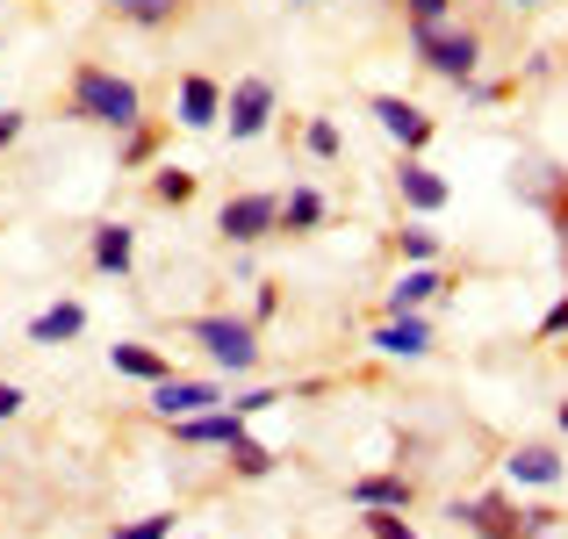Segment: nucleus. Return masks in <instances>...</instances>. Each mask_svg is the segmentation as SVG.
Instances as JSON below:
<instances>
[{
  "instance_id": "35",
  "label": "nucleus",
  "mask_w": 568,
  "mask_h": 539,
  "mask_svg": "<svg viewBox=\"0 0 568 539\" xmlns=\"http://www.w3.org/2000/svg\"><path fill=\"white\" fill-rule=\"evenodd\" d=\"M288 8H310V0H288Z\"/></svg>"
},
{
  "instance_id": "7",
  "label": "nucleus",
  "mask_w": 568,
  "mask_h": 539,
  "mask_svg": "<svg viewBox=\"0 0 568 539\" xmlns=\"http://www.w3.org/2000/svg\"><path fill=\"white\" fill-rule=\"evenodd\" d=\"M446 518H454V526H468L475 539H518V532H526V511H518L504 489H489V497H460Z\"/></svg>"
},
{
  "instance_id": "16",
  "label": "nucleus",
  "mask_w": 568,
  "mask_h": 539,
  "mask_svg": "<svg viewBox=\"0 0 568 539\" xmlns=\"http://www.w3.org/2000/svg\"><path fill=\"white\" fill-rule=\"evenodd\" d=\"M324 216H332V202H324L317 187H288L281 194V223L274 231L281 237H310V231H324Z\"/></svg>"
},
{
  "instance_id": "4",
  "label": "nucleus",
  "mask_w": 568,
  "mask_h": 539,
  "mask_svg": "<svg viewBox=\"0 0 568 539\" xmlns=\"http://www.w3.org/2000/svg\"><path fill=\"white\" fill-rule=\"evenodd\" d=\"M274 115H281V94H274V80H266V72H245L237 87H223V130H231V144L266 138V130H274Z\"/></svg>"
},
{
  "instance_id": "25",
  "label": "nucleus",
  "mask_w": 568,
  "mask_h": 539,
  "mask_svg": "<svg viewBox=\"0 0 568 539\" xmlns=\"http://www.w3.org/2000/svg\"><path fill=\"white\" fill-rule=\"evenodd\" d=\"M159 144H166V138H159V130H152V123H138V130H123V166H152V159H159Z\"/></svg>"
},
{
  "instance_id": "6",
  "label": "nucleus",
  "mask_w": 568,
  "mask_h": 539,
  "mask_svg": "<svg viewBox=\"0 0 568 539\" xmlns=\"http://www.w3.org/2000/svg\"><path fill=\"white\" fill-rule=\"evenodd\" d=\"M223 396H231L223 382H202V374H166V382H152V417L181 425V417H194V410H216Z\"/></svg>"
},
{
  "instance_id": "17",
  "label": "nucleus",
  "mask_w": 568,
  "mask_h": 539,
  "mask_svg": "<svg viewBox=\"0 0 568 539\" xmlns=\"http://www.w3.org/2000/svg\"><path fill=\"white\" fill-rule=\"evenodd\" d=\"M87 332V303H51L29 317V346H72Z\"/></svg>"
},
{
  "instance_id": "27",
  "label": "nucleus",
  "mask_w": 568,
  "mask_h": 539,
  "mask_svg": "<svg viewBox=\"0 0 568 539\" xmlns=\"http://www.w3.org/2000/svg\"><path fill=\"white\" fill-rule=\"evenodd\" d=\"M173 532V511H152V518H130V526H115V539H166Z\"/></svg>"
},
{
  "instance_id": "19",
  "label": "nucleus",
  "mask_w": 568,
  "mask_h": 539,
  "mask_svg": "<svg viewBox=\"0 0 568 539\" xmlns=\"http://www.w3.org/2000/svg\"><path fill=\"white\" fill-rule=\"evenodd\" d=\"M439 288H446L439 266H410V274H396V288H388V317H417Z\"/></svg>"
},
{
  "instance_id": "34",
  "label": "nucleus",
  "mask_w": 568,
  "mask_h": 539,
  "mask_svg": "<svg viewBox=\"0 0 568 539\" xmlns=\"http://www.w3.org/2000/svg\"><path fill=\"white\" fill-rule=\"evenodd\" d=\"M504 8H540V0H504Z\"/></svg>"
},
{
  "instance_id": "26",
  "label": "nucleus",
  "mask_w": 568,
  "mask_h": 539,
  "mask_svg": "<svg viewBox=\"0 0 568 539\" xmlns=\"http://www.w3.org/2000/svg\"><path fill=\"white\" fill-rule=\"evenodd\" d=\"M403 22L410 29H439V22H454V0H403Z\"/></svg>"
},
{
  "instance_id": "10",
  "label": "nucleus",
  "mask_w": 568,
  "mask_h": 539,
  "mask_svg": "<svg viewBox=\"0 0 568 539\" xmlns=\"http://www.w3.org/2000/svg\"><path fill=\"white\" fill-rule=\"evenodd\" d=\"M396 194H403V209H417V216H439V209L454 202V187H446V180L432 173L417 152H403V159H396Z\"/></svg>"
},
{
  "instance_id": "13",
  "label": "nucleus",
  "mask_w": 568,
  "mask_h": 539,
  "mask_svg": "<svg viewBox=\"0 0 568 539\" xmlns=\"http://www.w3.org/2000/svg\"><path fill=\"white\" fill-rule=\"evenodd\" d=\"M346 497H353V511H410L417 482H410V475H361Z\"/></svg>"
},
{
  "instance_id": "32",
  "label": "nucleus",
  "mask_w": 568,
  "mask_h": 539,
  "mask_svg": "<svg viewBox=\"0 0 568 539\" xmlns=\"http://www.w3.org/2000/svg\"><path fill=\"white\" fill-rule=\"evenodd\" d=\"M547 216H555V231H561V245H568V194H555V202H547Z\"/></svg>"
},
{
  "instance_id": "3",
  "label": "nucleus",
  "mask_w": 568,
  "mask_h": 539,
  "mask_svg": "<svg viewBox=\"0 0 568 539\" xmlns=\"http://www.w3.org/2000/svg\"><path fill=\"white\" fill-rule=\"evenodd\" d=\"M410 51L417 65L432 72V80H475V65H483V37H475L468 22H439V29H410Z\"/></svg>"
},
{
  "instance_id": "12",
  "label": "nucleus",
  "mask_w": 568,
  "mask_h": 539,
  "mask_svg": "<svg viewBox=\"0 0 568 539\" xmlns=\"http://www.w3.org/2000/svg\"><path fill=\"white\" fill-rule=\"evenodd\" d=\"M87 260H94V274H115V281H123L130 266H138V231H130V223H94Z\"/></svg>"
},
{
  "instance_id": "5",
  "label": "nucleus",
  "mask_w": 568,
  "mask_h": 539,
  "mask_svg": "<svg viewBox=\"0 0 568 539\" xmlns=\"http://www.w3.org/2000/svg\"><path fill=\"white\" fill-rule=\"evenodd\" d=\"M274 223H281V194H266V187H252V194H231V202L216 209V231H223V245H260V237H274Z\"/></svg>"
},
{
  "instance_id": "15",
  "label": "nucleus",
  "mask_w": 568,
  "mask_h": 539,
  "mask_svg": "<svg viewBox=\"0 0 568 539\" xmlns=\"http://www.w3.org/2000/svg\"><path fill=\"white\" fill-rule=\"evenodd\" d=\"M504 475H511V482H526V489H555L561 482V454H555V446H511V460H504Z\"/></svg>"
},
{
  "instance_id": "21",
  "label": "nucleus",
  "mask_w": 568,
  "mask_h": 539,
  "mask_svg": "<svg viewBox=\"0 0 568 539\" xmlns=\"http://www.w3.org/2000/svg\"><path fill=\"white\" fill-rule=\"evenodd\" d=\"M231 475H237V482H266V475H274V454H266V446L245 431V439L231 446Z\"/></svg>"
},
{
  "instance_id": "8",
  "label": "nucleus",
  "mask_w": 568,
  "mask_h": 539,
  "mask_svg": "<svg viewBox=\"0 0 568 539\" xmlns=\"http://www.w3.org/2000/svg\"><path fill=\"white\" fill-rule=\"evenodd\" d=\"M367 115H375V123L388 130V138H396L403 152H417V159H425L432 130H439V123H432L425 109H417V101H403V94H367Z\"/></svg>"
},
{
  "instance_id": "22",
  "label": "nucleus",
  "mask_w": 568,
  "mask_h": 539,
  "mask_svg": "<svg viewBox=\"0 0 568 539\" xmlns=\"http://www.w3.org/2000/svg\"><path fill=\"white\" fill-rule=\"evenodd\" d=\"M152 202H159V209H187V202H194V173H187V166H159V173H152Z\"/></svg>"
},
{
  "instance_id": "33",
  "label": "nucleus",
  "mask_w": 568,
  "mask_h": 539,
  "mask_svg": "<svg viewBox=\"0 0 568 539\" xmlns=\"http://www.w3.org/2000/svg\"><path fill=\"white\" fill-rule=\"evenodd\" d=\"M555 425H561V431H568V403H561V410H555Z\"/></svg>"
},
{
  "instance_id": "9",
  "label": "nucleus",
  "mask_w": 568,
  "mask_h": 539,
  "mask_svg": "<svg viewBox=\"0 0 568 539\" xmlns=\"http://www.w3.org/2000/svg\"><path fill=\"white\" fill-rule=\"evenodd\" d=\"M173 123H181V130H216L223 123V80H209V72H181V87H173Z\"/></svg>"
},
{
  "instance_id": "29",
  "label": "nucleus",
  "mask_w": 568,
  "mask_h": 539,
  "mask_svg": "<svg viewBox=\"0 0 568 539\" xmlns=\"http://www.w3.org/2000/svg\"><path fill=\"white\" fill-rule=\"evenodd\" d=\"M266 317H281V288L274 281H260V295H252V324H266Z\"/></svg>"
},
{
  "instance_id": "1",
  "label": "nucleus",
  "mask_w": 568,
  "mask_h": 539,
  "mask_svg": "<svg viewBox=\"0 0 568 539\" xmlns=\"http://www.w3.org/2000/svg\"><path fill=\"white\" fill-rule=\"evenodd\" d=\"M65 115L72 123H94V130H138L144 123V94H138V80L80 58L72 80H65Z\"/></svg>"
},
{
  "instance_id": "2",
  "label": "nucleus",
  "mask_w": 568,
  "mask_h": 539,
  "mask_svg": "<svg viewBox=\"0 0 568 539\" xmlns=\"http://www.w3.org/2000/svg\"><path fill=\"white\" fill-rule=\"evenodd\" d=\"M187 338L216 359L231 382H245L252 367H260V324L252 317H231V309H209V317H187Z\"/></svg>"
},
{
  "instance_id": "11",
  "label": "nucleus",
  "mask_w": 568,
  "mask_h": 539,
  "mask_svg": "<svg viewBox=\"0 0 568 539\" xmlns=\"http://www.w3.org/2000/svg\"><path fill=\"white\" fill-rule=\"evenodd\" d=\"M173 439H181V446H223V454H231V446L245 439V417H237L231 403H216V410L181 417V425H173Z\"/></svg>"
},
{
  "instance_id": "20",
  "label": "nucleus",
  "mask_w": 568,
  "mask_h": 539,
  "mask_svg": "<svg viewBox=\"0 0 568 539\" xmlns=\"http://www.w3.org/2000/svg\"><path fill=\"white\" fill-rule=\"evenodd\" d=\"M109 14L130 29H173L187 14V0H109Z\"/></svg>"
},
{
  "instance_id": "23",
  "label": "nucleus",
  "mask_w": 568,
  "mask_h": 539,
  "mask_svg": "<svg viewBox=\"0 0 568 539\" xmlns=\"http://www.w3.org/2000/svg\"><path fill=\"white\" fill-rule=\"evenodd\" d=\"M396 252L410 266H439V231H425V223H403L396 231Z\"/></svg>"
},
{
  "instance_id": "18",
  "label": "nucleus",
  "mask_w": 568,
  "mask_h": 539,
  "mask_svg": "<svg viewBox=\"0 0 568 539\" xmlns=\"http://www.w3.org/2000/svg\"><path fill=\"white\" fill-rule=\"evenodd\" d=\"M109 367L152 388V382H166V374H173V359L159 353V346H138V338H115V346H109Z\"/></svg>"
},
{
  "instance_id": "14",
  "label": "nucleus",
  "mask_w": 568,
  "mask_h": 539,
  "mask_svg": "<svg viewBox=\"0 0 568 539\" xmlns=\"http://www.w3.org/2000/svg\"><path fill=\"white\" fill-rule=\"evenodd\" d=\"M375 353H388V359H425V353H432L425 309H417V317H382V324H375Z\"/></svg>"
},
{
  "instance_id": "24",
  "label": "nucleus",
  "mask_w": 568,
  "mask_h": 539,
  "mask_svg": "<svg viewBox=\"0 0 568 539\" xmlns=\"http://www.w3.org/2000/svg\"><path fill=\"white\" fill-rule=\"evenodd\" d=\"M303 152H310V159H338V152H346L332 115H310V123H303Z\"/></svg>"
},
{
  "instance_id": "30",
  "label": "nucleus",
  "mask_w": 568,
  "mask_h": 539,
  "mask_svg": "<svg viewBox=\"0 0 568 539\" xmlns=\"http://www.w3.org/2000/svg\"><path fill=\"white\" fill-rule=\"evenodd\" d=\"M22 130H29L22 109H0V144H22Z\"/></svg>"
},
{
  "instance_id": "28",
  "label": "nucleus",
  "mask_w": 568,
  "mask_h": 539,
  "mask_svg": "<svg viewBox=\"0 0 568 539\" xmlns=\"http://www.w3.org/2000/svg\"><path fill=\"white\" fill-rule=\"evenodd\" d=\"M547 338H568V295H555V309L540 317V346H547Z\"/></svg>"
},
{
  "instance_id": "31",
  "label": "nucleus",
  "mask_w": 568,
  "mask_h": 539,
  "mask_svg": "<svg viewBox=\"0 0 568 539\" xmlns=\"http://www.w3.org/2000/svg\"><path fill=\"white\" fill-rule=\"evenodd\" d=\"M22 403H29L22 388H14V382H0V425H8V417H22Z\"/></svg>"
}]
</instances>
